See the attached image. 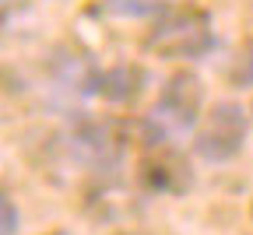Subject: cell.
<instances>
[{
	"label": "cell",
	"mask_w": 253,
	"mask_h": 235,
	"mask_svg": "<svg viewBox=\"0 0 253 235\" xmlns=\"http://www.w3.org/2000/svg\"><path fill=\"white\" fill-rule=\"evenodd\" d=\"M201 98H204V88L197 81V74L190 71H179L169 78V84L162 88L158 102L151 109V123H158L169 133H179V130H190L197 123V113H201Z\"/></svg>",
	"instance_id": "3957f363"
},
{
	"label": "cell",
	"mask_w": 253,
	"mask_h": 235,
	"mask_svg": "<svg viewBox=\"0 0 253 235\" xmlns=\"http://www.w3.org/2000/svg\"><path fill=\"white\" fill-rule=\"evenodd\" d=\"M0 235H18V207L7 193H0Z\"/></svg>",
	"instance_id": "8992f818"
},
{
	"label": "cell",
	"mask_w": 253,
	"mask_h": 235,
	"mask_svg": "<svg viewBox=\"0 0 253 235\" xmlns=\"http://www.w3.org/2000/svg\"><path fill=\"white\" fill-rule=\"evenodd\" d=\"M144 46L151 53H158V56L194 60V56H204L214 46V32H211V21H208L204 11L179 7V11H169L151 28V36H148Z\"/></svg>",
	"instance_id": "6da1fadb"
},
{
	"label": "cell",
	"mask_w": 253,
	"mask_h": 235,
	"mask_svg": "<svg viewBox=\"0 0 253 235\" xmlns=\"http://www.w3.org/2000/svg\"><path fill=\"white\" fill-rule=\"evenodd\" d=\"M246 126H250L246 123V109L239 102H218L208 113L194 148H197V155L204 161H214V165L232 161L243 151V144H246Z\"/></svg>",
	"instance_id": "7a4b0ae2"
},
{
	"label": "cell",
	"mask_w": 253,
	"mask_h": 235,
	"mask_svg": "<svg viewBox=\"0 0 253 235\" xmlns=\"http://www.w3.org/2000/svg\"><path fill=\"white\" fill-rule=\"evenodd\" d=\"M141 81H144L141 67L120 63V67H109V71L99 78V95H106L109 102H126V98H134L141 91Z\"/></svg>",
	"instance_id": "277c9868"
},
{
	"label": "cell",
	"mask_w": 253,
	"mask_h": 235,
	"mask_svg": "<svg viewBox=\"0 0 253 235\" xmlns=\"http://www.w3.org/2000/svg\"><path fill=\"white\" fill-rule=\"evenodd\" d=\"M243 67H246V78L253 81V42L246 46V56H243Z\"/></svg>",
	"instance_id": "52a82bcc"
},
{
	"label": "cell",
	"mask_w": 253,
	"mask_h": 235,
	"mask_svg": "<svg viewBox=\"0 0 253 235\" xmlns=\"http://www.w3.org/2000/svg\"><path fill=\"white\" fill-rule=\"evenodd\" d=\"M109 14H120V18H148L162 7V0H102Z\"/></svg>",
	"instance_id": "5b68a950"
}]
</instances>
